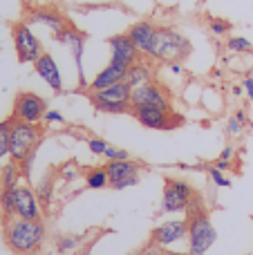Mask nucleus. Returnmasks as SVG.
I'll return each instance as SVG.
<instances>
[{
  "mask_svg": "<svg viewBox=\"0 0 253 255\" xmlns=\"http://www.w3.org/2000/svg\"><path fill=\"white\" fill-rule=\"evenodd\" d=\"M188 238V220H168L161 222L159 226H155L150 233V242H155L157 247L168 249L173 244L182 242V240Z\"/></svg>",
  "mask_w": 253,
  "mask_h": 255,
  "instance_id": "obj_12",
  "label": "nucleus"
},
{
  "mask_svg": "<svg viewBox=\"0 0 253 255\" xmlns=\"http://www.w3.org/2000/svg\"><path fill=\"white\" fill-rule=\"evenodd\" d=\"M233 154H236V148H233V145H227V148L222 150V154H220L218 159H222V161H231Z\"/></svg>",
  "mask_w": 253,
  "mask_h": 255,
  "instance_id": "obj_37",
  "label": "nucleus"
},
{
  "mask_svg": "<svg viewBox=\"0 0 253 255\" xmlns=\"http://www.w3.org/2000/svg\"><path fill=\"white\" fill-rule=\"evenodd\" d=\"M47 112V103L45 99H40L38 94L34 92H20L13 101V115L11 119L22 121V124H31V126H38L40 119L45 117Z\"/></svg>",
  "mask_w": 253,
  "mask_h": 255,
  "instance_id": "obj_8",
  "label": "nucleus"
},
{
  "mask_svg": "<svg viewBox=\"0 0 253 255\" xmlns=\"http://www.w3.org/2000/svg\"><path fill=\"white\" fill-rule=\"evenodd\" d=\"M126 74H128V67L119 65V63H108V67H103L92 81H90L88 90L90 92H97V90H106L110 85H117L121 81H126Z\"/></svg>",
  "mask_w": 253,
  "mask_h": 255,
  "instance_id": "obj_18",
  "label": "nucleus"
},
{
  "mask_svg": "<svg viewBox=\"0 0 253 255\" xmlns=\"http://www.w3.org/2000/svg\"><path fill=\"white\" fill-rule=\"evenodd\" d=\"M215 168H220V170H229V168L233 166L231 161H222V159H215V163H213Z\"/></svg>",
  "mask_w": 253,
  "mask_h": 255,
  "instance_id": "obj_39",
  "label": "nucleus"
},
{
  "mask_svg": "<svg viewBox=\"0 0 253 255\" xmlns=\"http://www.w3.org/2000/svg\"><path fill=\"white\" fill-rule=\"evenodd\" d=\"M242 88H245L247 97L253 99V79H245V81H242Z\"/></svg>",
  "mask_w": 253,
  "mask_h": 255,
  "instance_id": "obj_38",
  "label": "nucleus"
},
{
  "mask_svg": "<svg viewBox=\"0 0 253 255\" xmlns=\"http://www.w3.org/2000/svg\"><path fill=\"white\" fill-rule=\"evenodd\" d=\"M188 220V255H206L209 249L218 240V231H215L213 222H211L209 213H197Z\"/></svg>",
  "mask_w": 253,
  "mask_h": 255,
  "instance_id": "obj_4",
  "label": "nucleus"
},
{
  "mask_svg": "<svg viewBox=\"0 0 253 255\" xmlns=\"http://www.w3.org/2000/svg\"><path fill=\"white\" fill-rule=\"evenodd\" d=\"M166 255H188V251H186V253H179V251H166Z\"/></svg>",
  "mask_w": 253,
  "mask_h": 255,
  "instance_id": "obj_43",
  "label": "nucleus"
},
{
  "mask_svg": "<svg viewBox=\"0 0 253 255\" xmlns=\"http://www.w3.org/2000/svg\"><path fill=\"white\" fill-rule=\"evenodd\" d=\"M16 217L31 222H43V206L31 188L18 186L16 188Z\"/></svg>",
  "mask_w": 253,
  "mask_h": 255,
  "instance_id": "obj_15",
  "label": "nucleus"
},
{
  "mask_svg": "<svg viewBox=\"0 0 253 255\" xmlns=\"http://www.w3.org/2000/svg\"><path fill=\"white\" fill-rule=\"evenodd\" d=\"M13 47L20 63H36L43 56V45L27 22H18L13 27Z\"/></svg>",
  "mask_w": 253,
  "mask_h": 255,
  "instance_id": "obj_9",
  "label": "nucleus"
},
{
  "mask_svg": "<svg viewBox=\"0 0 253 255\" xmlns=\"http://www.w3.org/2000/svg\"><path fill=\"white\" fill-rule=\"evenodd\" d=\"M209 29L213 31L215 36H224V34H229V29H231V22L222 20V18H209Z\"/></svg>",
  "mask_w": 253,
  "mask_h": 255,
  "instance_id": "obj_29",
  "label": "nucleus"
},
{
  "mask_svg": "<svg viewBox=\"0 0 253 255\" xmlns=\"http://www.w3.org/2000/svg\"><path fill=\"white\" fill-rule=\"evenodd\" d=\"M134 119L139 121L148 130H173L175 126L182 124V117H177L173 110H164V108H152V106H139L132 108Z\"/></svg>",
  "mask_w": 253,
  "mask_h": 255,
  "instance_id": "obj_7",
  "label": "nucleus"
},
{
  "mask_svg": "<svg viewBox=\"0 0 253 255\" xmlns=\"http://www.w3.org/2000/svg\"><path fill=\"white\" fill-rule=\"evenodd\" d=\"M152 67L148 65V63L143 61H137L134 65L128 67V74H126V83L130 85V88H141V85L146 83H152Z\"/></svg>",
  "mask_w": 253,
  "mask_h": 255,
  "instance_id": "obj_20",
  "label": "nucleus"
},
{
  "mask_svg": "<svg viewBox=\"0 0 253 255\" xmlns=\"http://www.w3.org/2000/svg\"><path fill=\"white\" fill-rule=\"evenodd\" d=\"M233 117H236V119L240 121V124H247V115H245V110H238Z\"/></svg>",
  "mask_w": 253,
  "mask_h": 255,
  "instance_id": "obj_41",
  "label": "nucleus"
},
{
  "mask_svg": "<svg viewBox=\"0 0 253 255\" xmlns=\"http://www.w3.org/2000/svg\"><path fill=\"white\" fill-rule=\"evenodd\" d=\"M168 70L173 72V74H182L184 67H182V63H168Z\"/></svg>",
  "mask_w": 253,
  "mask_h": 255,
  "instance_id": "obj_40",
  "label": "nucleus"
},
{
  "mask_svg": "<svg viewBox=\"0 0 253 255\" xmlns=\"http://www.w3.org/2000/svg\"><path fill=\"white\" fill-rule=\"evenodd\" d=\"M45 224L22 217L4 220V242L16 255H36L45 242Z\"/></svg>",
  "mask_w": 253,
  "mask_h": 255,
  "instance_id": "obj_1",
  "label": "nucleus"
},
{
  "mask_svg": "<svg viewBox=\"0 0 253 255\" xmlns=\"http://www.w3.org/2000/svg\"><path fill=\"white\" fill-rule=\"evenodd\" d=\"M54 38L58 43H65L72 52V58H74L76 72H79V85L81 88H88V81H85V70H83V54H85V34L74 27H65L61 34H54Z\"/></svg>",
  "mask_w": 253,
  "mask_h": 255,
  "instance_id": "obj_11",
  "label": "nucleus"
},
{
  "mask_svg": "<svg viewBox=\"0 0 253 255\" xmlns=\"http://www.w3.org/2000/svg\"><path fill=\"white\" fill-rule=\"evenodd\" d=\"M106 172H108V179H110V188L115 190H124L139 184V163L132 161V159L108 161Z\"/></svg>",
  "mask_w": 253,
  "mask_h": 255,
  "instance_id": "obj_10",
  "label": "nucleus"
},
{
  "mask_svg": "<svg viewBox=\"0 0 253 255\" xmlns=\"http://www.w3.org/2000/svg\"><path fill=\"white\" fill-rule=\"evenodd\" d=\"M34 70L54 92H63V76H61V70H58V65H56L52 54L43 52V56L34 63Z\"/></svg>",
  "mask_w": 253,
  "mask_h": 255,
  "instance_id": "obj_17",
  "label": "nucleus"
},
{
  "mask_svg": "<svg viewBox=\"0 0 253 255\" xmlns=\"http://www.w3.org/2000/svg\"><path fill=\"white\" fill-rule=\"evenodd\" d=\"M88 148H90V152H92V154H103V152H106V148H108V143L103 139L90 136V139H88Z\"/></svg>",
  "mask_w": 253,
  "mask_h": 255,
  "instance_id": "obj_32",
  "label": "nucleus"
},
{
  "mask_svg": "<svg viewBox=\"0 0 253 255\" xmlns=\"http://www.w3.org/2000/svg\"><path fill=\"white\" fill-rule=\"evenodd\" d=\"M108 47H110V61L112 63H119V65H134L137 61H141V52H139L137 47H134V43L130 40L128 34H117L112 36L110 40H108Z\"/></svg>",
  "mask_w": 253,
  "mask_h": 255,
  "instance_id": "obj_14",
  "label": "nucleus"
},
{
  "mask_svg": "<svg viewBox=\"0 0 253 255\" xmlns=\"http://www.w3.org/2000/svg\"><path fill=\"white\" fill-rule=\"evenodd\" d=\"M197 190L184 179H166L161 195V213H184Z\"/></svg>",
  "mask_w": 253,
  "mask_h": 255,
  "instance_id": "obj_6",
  "label": "nucleus"
},
{
  "mask_svg": "<svg viewBox=\"0 0 253 255\" xmlns=\"http://www.w3.org/2000/svg\"><path fill=\"white\" fill-rule=\"evenodd\" d=\"M29 22H38V25H45L47 29H52V36L54 34H61L67 25L65 16H63L61 11H56V9H36V11H31L29 16Z\"/></svg>",
  "mask_w": 253,
  "mask_h": 255,
  "instance_id": "obj_19",
  "label": "nucleus"
},
{
  "mask_svg": "<svg viewBox=\"0 0 253 255\" xmlns=\"http://www.w3.org/2000/svg\"><path fill=\"white\" fill-rule=\"evenodd\" d=\"M76 168H74V163H65V166L61 168V177L63 179H76Z\"/></svg>",
  "mask_w": 253,
  "mask_h": 255,
  "instance_id": "obj_36",
  "label": "nucleus"
},
{
  "mask_svg": "<svg viewBox=\"0 0 253 255\" xmlns=\"http://www.w3.org/2000/svg\"><path fill=\"white\" fill-rule=\"evenodd\" d=\"M242 126H245V124H240L236 117H231V119H229V124H227V134H229V136L240 134V132H242Z\"/></svg>",
  "mask_w": 253,
  "mask_h": 255,
  "instance_id": "obj_34",
  "label": "nucleus"
},
{
  "mask_svg": "<svg viewBox=\"0 0 253 255\" xmlns=\"http://www.w3.org/2000/svg\"><path fill=\"white\" fill-rule=\"evenodd\" d=\"M9 134H11V119L0 121V159L9 157Z\"/></svg>",
  "mask_w": 253,
  "mask_h": 255,
  "instance_id": "obj_25",
  "label": "nucleus"
},
{
  "mask_svg": "<svg viewBox=\"0 0 253 255\" xmlns=\"http://www.w3.org/2000/svg\"><path fill=\"white\" fill-rule=\"evenodd\" d=\"M209 175H211V181H213L218 188H229V186H231V179H229V177L224 175V170H220V168L209 166Z\"/></svg>",
  "mask_w": 253,
  "mask_h": 255,
  "instance_id": "obj_27",
  "label": "nucleus"
},
{
  "mask_svg": "<svg viewBox=\"0 0 253 255\" xmlns=\"http://www.w3.org/2000/svg\"><path fill=\"white\" fill-rule=\"evenodd\" d=\"M130 97H132V88L126 81H121L106 90L90 92V103L94 106V110L103 112V115H126V112H132Z\"/></svg>",
  "mask_w": 253,
  "mask_h": 255,
  "instance_id": "obj_3",
  "label": "nucleus"
},
{
  "mask_svg": "<svg viewBox=\"0 0 253 255\" xmlns=\"http://www.w3.org/2000/svg\"><path fill=\"white\" fill-rule=\"evenodd\" d=\"M16 188H2L0 190V208H2L4 220L16 217Z\"/></svg>",
  "mask_w": 253,
  "mask_h": 255,
  "instance_id": "obj_22",
  "label": "nucleus"
},
{
  "mask_svg": "<svg viewBox=\"0 0 253 255\" xmlns=\"http://www.w3.org/2000/svg\"><path fill=\"white\" fill-rule=\"evenodd\" d=\"M52 193H54V181L52 177H45V179H40L38 184H36V197H38L40 206H49V202H52Z\"/></svg>",
  "mask_w": 253,
  "mask_h": 255,
  "instance_id": "obj_24",
  "label": "nucleus"
},
{
  "mask_svg": "<svg viewBox=\"0 0 253 255\" xmlns=\"http://www.w3.org/2000/svg\"><path fill=\"white\" fill-rule=\"evenodd\" d=\"M85 186L92 190H101V188H106V186H110L106 168H92V170H88V175H85Z\"/></svg>",
  "mask_w": 253,
  "mask_h": 255,
  "instance_id": "obj_23",
  "label": "nucleus"
},
{
  "mask_svg": "<svg viewBox=\"0 0 253 255\" xmlns=\"http://www.w3.org/2000/svg\"><path fill=\"white\" fill-rule=\"evenodd\" d=\"M242 94H245V88H242V85H236V88H233V97H242Z\"/></svg>",
  "mask_w": 253,
  "mask_h": 255,
  "instance_id": "obj_42",
  "label": "nucleus"
},
{
  "mask_svg": "<svg viewBox=\"0 0 253 255\" xmlns=\"http://www.w3.org/2000/svg\"><path fill=\"white\" fill-rule=\"evenodd\" d=\"M126 34L130 36V40L134 43V47L141 52V56H148L150 58V52H152V43H155V36H157V27L148 20H139L130 27Z\"/></svg>",
  "mask_w": 253,
  "mask_h": 255,
  "instance_id": "obj_16",
  "label": "nucleus"
},
{
  "mask_svg": "<svg viewBox=\"0 0 253 255\" xmlns=\"http://www.w3.org/2000/svg\"><path fill=\"white\" fill-rule=\"evenodd\" d=\"M18 175H20V166L13 159L7 161L4 166H0V184H2V188H16Z\"/></svg>",
  "mask_w": 253,
  "mask_h": 255,
  "instance_id": "obj_21",
  "label": "nucleus"
},
{
  "mask_svg": "<svg viewBox=\"0 0 253 255\" xmlns=\"http://www.w3.org/2000/svg\"><path fill=\"white\" fill-rule=\"evenodd\" d=\"M43 119L47 121V124H65V117H63L58 110H47Z\"/></svg>",
  "mask_w": 253,
  "mask_h": 255,
  "instance_id": "obj_35",
  "label": "nucleus"
},
{
  "mask_svg": "<svg viewBox=\"0 0 253 255\" xmlns=\"http://www.w3.org/2000/svg\"><path fill=\"white\" fill-rule=\"evenodd\" d=\"M188 54H191V40L186 36L170 27H157L150 58L161 63H182Z\"/></svg>",
  "mask_w": 253,
  "mask_h": 255,
  "instance_id": "obj_2",
  "label": "nucleus"
},
{
  "mask_svg": "<svg viewBox=\"0 0 253 255\" xmlns=\"http://www.w3.org/2000/svg\"><path fill=\"white\" fill-rule=\"evenodd\" d=\"M130 103L132 108L139 106H152V108H164V110H173L170 106V97L159 83H146L141 88H134L132 90V97H130Z\"/></svg>",
  "mask_w": 253,
  "mask_h": 255,
  "instance_id": "obj_13",
  "label": "nucleus"
},
{
  "mask_svg": "<svg viewBox=\"0 0 253 255\" xmlns=\"http://www.w3.org/2000/svg\"><path fill=\"white\" fill-rule=\"evenodd\" d=\"M227 49L233 54H242V52H251L253 45H251V40L242 38V36H231V38L227 40Z\"/></svg>",
  "mask_w": 253,
  "mask_h": 255,
  "instance_id": "obj_26",
  "label": "nucleus"
},
{
  "mask_svg": "<svg viewBox=\"0 0 253 255\" xmlns=\"http://www.w3.org/2000/svg\"><path fill=\"white\" fill-rule=\"evenodd\" d=\"M197 213H206V208H204V202H202V197L195 193V197L188 202V206H186V211H184V215H186V217H193V215H197Z\"/></svg>",
  "mask_w": 253,
  "mask_h": 255,
  "instance_id": "obj_31",
  "label": "nucleus"
},
{
  "mask_svg": "<svg viewBox=\"0 0 253 255\" xmlns=\"http://www.w3.org/2000/svg\"><path fill=\"white\" fill-rule=\"evenodd\" d=\"M40 141L38 126L22 124V121L11 119V134H9V157L20 166L29 154L36 152V145Z\"/></svg>",
  "mask_w": 253,
  "mask_h": 255,
  "instance_id": "obj_5",
  "label": "nucleus"
},
{
  "mask_svg": "<svg viewBox=\"0 0 253 255\" xmlns=\"http://www.w3.org/2000/svg\"><path fill=\"white\" fill-rule=\"evenodd\" d=\"M79 244H81V238H76V235H65V238L58 240L56 249H58V253H67V251H74Z\"/></svg>",
  "mask_w": 253,
  "mask_h": 255,
  "instance_id": "obj_28",
  "label": "nucleus"
},
{
  "mask_svg": "<svg viewBox=\"0 0 253 255\" xmlns=\"http://www.w3.org/2000/svg\"><path fill=\"white\" fill-rule=\"evenodd\" d=\"M134 255H166V251H164L161 247H157L155 242H148L146 247L141 249V251H137Z\"/></svg>",
  "mask_w": 253,
  "mask_h": 255,
  "instance_id": "obj_33",
  "label": "nucleus"
},
{
  "mask_svg": "<svg viewBox=\"0 0 253 255\" xmlns=\"http://www.w3.org/2000/svg\"><path fill=\"white\" fill-rule=\"evenodd\" d=\"M103 157H106L108 161H124V159H130V154H128V150H124V148L108 145L106 152H103Z\"/></svg>",
  "mask_w": 253,
  "mask_h": 255,
  "instance_id": "obj_30",
  "label": "nucleus"
}]
</instances>
